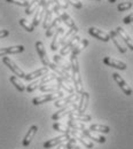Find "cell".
I'll return each instance as SVG.
<instances>
[{
	"mask_svg": "<svg viewBox=\"0 0 133 149\" xmlns=\"http://www.w3.org/2000/svg\"><path fill=\"white\" fill-rule=\"evenodd\" d=\"M70 67L72 70V74H71V80L75 85V91L77 94H81L84 92L83 90V81H81V77H80V72H79V64H78V60L77 56H70Z\"/></svg>",
	"mask_w": 133,
	"mask_h": 149,
	"instance_id": "6da1fadb",
	"label": "cell"
},
{
	"mask_svg": "<svg viewBox=\"0 0 133 149\" xmlns=\"http://www.w3.org/2000/svg\"><path fill=\"white\" fill-rule=\"evenodd\" d=\"M64 96V92L62 91H56V92H53V93L49 94H45V95H41V96H37L32 100V103L35 106H38V104H42V103H46L48 101H54L57 99H61Z\"/></svg>",
	"mask_w": 133,
	"mask_h": 149,
	"instance_id": "7a4b0ae2",
	"label": "cell"
},
{
	"mask_svg": "<svg viewBox=\"0 0 133 149\" xmlns=\"http://www.w3.org/2000/svg\"><path fill=\"white\" fill-rule=\"evenodd\" d=\"M52 10H53L57 16L61 19V21H63V22H64V23H65L70 29H71V28H77L76 24H75V21L71 19V17H70L65 12H63L61 8H58L56 5H54V7L52 8Z\"/></svg>",
	"mask_w": 133,
	"mask_h": 149,
	"instance_id": "3957f363",
	"label": "cell"
},
{
	"mask_svg": "<svg viewBox=\"0 0 133 149\" xmlns=\"http://www.w3.org/2000/svg\"><path fill=\"white\" fill-rule=\"evenodd\" d=\"M79 99V95L77 93H71L69 96H65V97H61V99H57L55 100V107L56 108H62V107H65L68 104H71V103H75L77 100Z\"/></svg>",
	"mask_w": 133,
	"mask_h": 149,
	"instance_id": "277c9868",
	"label": "cell"
},
{
	"mask_svg": "<svg viewBox=\"0 0 133 149\" xmlns=\"http://www.w3.org/2000/svg\"><path fill=\"white\" fill-rule=\"evenodd\" d=\"M77 107H78V104H77L76 102H75V103H71V104H68V106H65L63 109H61L60 111L55 112V113L52 116V119L58 120V119H61L62 117H64V116H67V115H69V113H71V112H75L77 110Z\"/></svg>",
	"mask_w": 133,
	"mask_h": 149,
	"instance_id": "5b68a950",
	"label": "cell"
},
{
	"mask_svg": "<svg viewBox=\"0 0 133 149\" xmlns=\"http://www.w3.org/2000/svg\"><path fill=\"white\" fill-rule=\"evenodd\" d=\"M2 62L15 74V76H17L19 78H24L25 77V74H24V71L22 70V69H19V67L16 65V63L13 61V60H10L9 57H5V56H2Z\"/></svg>",
	"mask_w": 133,
	"mask_h": 149,
	"instance_id": "8992f818",
	"label": "cell"
},
{
	"mask_svg": "<svg viewBox=\"0 0 133 149\" xmlns=\"http://www.w3.org/2000/svg\"><path fill=\"white\" fill-rule=\"evenodd\" d=\"M80 41V37L79 36H75V37H72L69 41H67L64 45H63V47H62V49H61V55L64 56L67 55L68 53H70L75 47H76V45Z\"/></svg>",
	"mask_w": 133,
	"mask_h": 149,
	"instance_id": "52a82bcc",
	"label": "cell"
},
{
	"mask_svg": "<svg viewBox=\"0 0 133 149\" xmlns=\"http://www.w3.org/2000/svg\"><path fill=\"white\" fill-rule=\"evenodd\" d=\"M113 77H114L115 81L118 84V86L120 87V90L126 94V95H132V88L130 87V85H127V83L120 77V74H118L117 72H114L113 74Z\"/></svg>",
	"mask_w": 133,
	"mask_h": 149,
	"instance_id": "ba28073f",
	"label": "cell"
},
{
	"mask_svg": "<svg viewBox=\"0 0 133 149\" xmlns=\"http://www.w3.org/2000/svg\"><path fill=\"white\" fill-rule=\"evenodd\" d=\"M103 63L111 67V68H116V69H119V70H125L126 69V64L122 61H118L116 58H113V57H109V56H106L103 58Z\"/></svg>",
	"mask_w": 133,
	"mask_h": 149,
	"instance_id": "9c48e42d",
	"label": "cell"
},
{
	"mask_svg": "<svg viewBox=\"0 0 133 149\" xmlns=\"http://www.w3.org/2000/svg\"><path fill=\"white\" fill-rule=\"evenodd\" d=\"M36 48H37V52H38V55L42 62L44 65L48 67V64L51 63L49 58L47 57V54H46V51H45V47H44V44L41 41H37L36 42Z\"/></svg>",
	"mask_w": 133,
	"mask_h": 149,
	"instance_id": "30bf717a",
	"label": "cell"
},
{
	"mask_svg": "<svg viewBox=\"0 0 133 149\" xmlns=\"http://www.w3.org/2000/svg\"><path fill=\"white\" fill-rule=\"evenodd\" d=\"M88 33H90L91 36L95 37L96 39H99V40L104 41V42H108V41L110 40V38H109V35H108V33L103 32L102 30H99L97 28H93V26L90 28V29H88Z\"/></svg>",
	"mask_w": 133,
	"mask_h": 149,
	"instance_id": "8fae6325",
	"label": "cell"
},
{
	"mask_svg": "<svg viewBox=\"0 0 133 149\" xmlns=\"http://www.w3.org/2000/svg\"><path fill=\"white\" fill-rule=\"evenodd\" d=\"M81 131H83V134H84L85 136H87L90 140L96 141V142H99V143H104V142H106V138L102 136V135H100V134L96 133V132L87 130V129H84V130H81Z\"/></svg>",
	"mask_w": 133,
	"mask_h": 149,
	"instance_id": "7c38bea8",
	"label": "cell"
},
{
	"mask_svg": "<svg viewBox=\"0 0 133 149\" xmlns=\"http://www.w3.org/2000/svg\"><path fill=\"white\" fill-rule=\"evenodd\" d=\"M88 100H90V94L87 92H83L80 95V101L78 103V107H77V112L79 113H84L86 108H87V104H88Z\"/></svg>",
	"mask_w": 133,
	"mask_h": 149,
	"instance_id": "4fadbf2b",
	"label": "cell"
},
{
	"mask_svg": "<svg viewBox=\"0 0 133 149\" xmlns=\"http://www.w3.org/2000/svg\"><path fill=\"white\" fill-rule=\"evenodd\" d=\"M116 33L119 36V38H120V39H123V41L126 44V46H127V47H130V49L132 51V49H133L132 39H131V37H130V36L126 33V31H125L123 28L118 26V28L116 29Z\"/></svg>",
	"mask_w": 133,
	"mask_h": 149,
	"instance_id": "5bb4252c",
	"label": "cell"
},
{
	"mask_svg": "<svg viewBox=\"0 0 133 149\" xmlns=\"http://www.w3.org/2000/svg\"><path fill=\"white\" fill-rule=\"evenodd\" d=\"M23 51H24V46H22V45L0 48V56H5L7 54H17V53H22Z\"/></svg>",
	"mask_w": 133,
	"mask_h": 149,
	"instance_id": "9a60e30c",
	"label": "cell"
},
{
	"mask_svg": "<svg viewBox=\"0 0 133 149\" xmlns=\"http://www.w3.org/2000/svg\"><path fill=\"white\" fill-rule=\"evenodd\" d=\"M109 38H111V40L115 42V45H116L117 49H118L120 53H126V47L124 46V44L122 42L120 38H119V36L116 33V31H115V30L110 31V33H109Z\"/></svg>",
	"mask_w": 133,
	"mask_h": 149,
	"instance_id": "2e32d148",
	"label": "cell"
},
{
	"mask_svg": "<svg viewBox=\"0 0 133 149\" xmlns=\"http://www.w3.org/2000/svg\"><path fill=\"white\" fill-rule=\"evenodd\" d=\"M65 140H67V135H65V134L58 135V136L54 138V139L47 140V141H46V142L44 143V148L49 149V148H52V147H55V146H57V145H60V143L64 142Z\"/></svg>",
	"mask_w": 133,
	"mask_h": 149,
	"instance_id": "e0dca14e",
	"label": "cell"
},
{
	"mask_svg": "<svg viewBox=\"0 0 133 149\" xmlns=\"http://www.w3.org/2000/svg\"><path fill=\"white\" fill-rule=\"evenodd\" d=\"M38 132V126L37 125H32L29 131H28V133L25 134V136H24V139H23V146L24 147H28L30 143H31V141H32V139H33V136L36 135V133Z\"/></svg>",
	"mask_w": 133,
	"mask_h": 149,
	"instance_id": "ac0fdd59",
	"label": "cell"
},
{
	"mask_svg": "<svg viewBox=\"0 0 133 149\" xmlns=\"http://www.w3.org/2000/svg\"><path fill=\"white\" fill-rule=\"evenodd\" d=\"M56 81H57V87H58V90H60V88H63V90H65V92H69L70 94L75 92L74 86H72L71 83H69L68 80H65V79H63V78H60V77L57 76Z\"/></svg>",
	"mask_w": 133,
	"mask_h": 149,
	"instance_id": "d6986e66",
	"label": "cell"
},
{
	"mask_svg": "<svg viewBox=\"0 0 133 149\" xmlns=\"http://www.w3.org/2000/svg\"><path fill=\"white\" fill-rule=\"evenodd\" d=\"M47 72H48L47 67H42V68H40V69H38V70L33 71V72H30V74H25L24 79H25V80H28V81H31V80H33V79H36V78L40 77V76L46 74Z\"/></svg>",
	"mask_w": 133,
	"mask_h": 149,
	"instance_id": "ffe728a7",
	"label": "cell"
},
{
	"mask_svg": "<svg viewBox=\"0 0 133 149\" xmlns=\"http://www.w3.org/2000/svg\"><path fill=\"white\" fill-rule=\"evenodd\" d=\"M69 119L70 120H78V122H90L92 119L91 115L86 113H79V112H71L69 113Z\"/></svg>",
	"mask_w": 133,
	"mask_h": 149,
	"instance_id": "44dd1931",
	"label": "cell"
},
{
	"mask_svg": "<svg viewBox=\"0 0 133 149\" xmlns=\"http://www.w3.org/2000/svg\"><path fill=\"white\" fill-rule=\"evenodd\" d=\"M54 63L58 65L61 69H63V70H65V71H70L71 70V67H70V64L62 57L61 55H54Z\"/></svg>",
	"mask_w": 133,
	"mask_h": 149,
	"instance_id": "7402d4cb",
	"label": "cell"
},
{
	"mask_svg": "<svg viewBox=\"0 0 133 149\" xmlns=\"http://www.w3.org/2000/svg\"><path fill=\"white\" fill-rule=\"evenodd\" d=\"M63 32H64V29H63V28H58L56 30V32H55V35H54V39L52 40V44H51V49H52V51H56L57 48H58L60 37L63 35Z\"/></svg>",
	"mask_w": 133,
	"mask_h": 149,
	"instance_id": "603a6c76",
	"label": "cell"
},
{
	"mask_svg": "<svg viewBox=\"0 0 133 149\" xmlns=\"http://www.w3.org/2000/svg\"><path fill=\"white\" fill-rule=\"evenodd\" d=\"M60 22H61V19L58 16H56L53 21H51V23L46 28V37H51L53 35V32L55 31V29H56L57 25L60 24Z\"/></svg>",
	"mask_w": 133,
	"mask_h": 149,
	"instance_id": "cb8c5ba5",
	"label": "cell"
},
{
	"mask_svg": "<svg viewBox=\"0 0 133 149\" xmlns=\"http://www.w3.org/2000/svg\"><path fill=\"white\" fill-rule=\"evenodd\" d=\"M87 45H88V40L87 39H83V40H80L78 44L76 45V47L71 51V55L72 56H77V54H79L81 51H84L86 47H87Z\"/></svg>",
	"mask_w": 133,
	"mask_h": 149,
	"instance_id": "d4e9b609",
	"label": "cell"
},
{
	"mask_svg": "<svg viewBox=\"0 0 133 149\" xmlns=\"http://www.w3.org/2000/svg\"><path fill=\"white\" fill-rule=\"evenodd\" d=\"M77 32H78V28H71V29H70V30H69V31H68V32H67V33H65L63 37L60 39L58 46H60V45H64L67 41H69L71 38L75 37Z\"/></svg>",
	"mask_w": 133,
	"mask_h": 149,
	"instance_id": "484cf974",
	"label": "cell"
},
{
	"mask_svg": "<svg viewBox=\"0 0 133 149\" xmlns=\"http://www.w3.org/2000/svg\"><path fill=\"white\" fill-rule=\"evenodd\" d=\"M88 130L93 131V132H97V133H109L110 132L109 126L102 125V124H92Z\"/></svg>",
	"mask_w": 133,
	"mask_h": 149,
	"instance_id": "4316f807",
	"label": "cell"
},
{
	"mask_svg": "<svg viewBox=\"0 0 133 149\" xmlns=\"http://www.w3.org/2000/svg\"><path fill=\"white\" fill-rule=\"evenodd\" d=\"M68 127H71L72 130H77V131H81L85 127V124L83 122H78V120H68Z\"/></svg>",
	"mask_w": 133,
	"mask_h": 149,
	"instance_id": "83f0119b",
	"label": "cell"
},
{
	"mask_svg": "<svg viewBox=\"0 0 133 149\" xmlns=\"http://www.w3.org/2000/svg\"><path fill=\"white\" fill-rule=\"evenodd\" d=\"M9 80H10V83L16 87V90H17V91H19V92H24L25 87H24V85L19 81V79H17V77H16V76H10V77H9Z\"/></svg>",
	"mask_w": 133,
	"mask_h": 149,
	"instance_id": "f1b7e54d",
	"label": "cell"
},
{
	"mask_svg": "<svg viewBox=\"0 0 133 149\" xmlns=\"http://www.w3.org/2000/svg\"><path fill=\"white\" fill-rule=\"evenodd\" d=\"M56 74H44L42 76V78L39 80V85H44V84H47V83H51V81H53V80H55L56 79Z\"/></svg>",
	"mask_w": 133,
	"mask_h": 149,
	"instance_id": "f546056e",
	"label": "cell"
},
{
	"mask_svg": "<svg viewBox=\"0 0 133 149\" xmlns=\"http://www.w3.org/2000/svg\"><path fill=\"white\" fill-rule=\"evenodd\" d=\"M53 129L55 131H58V132H62V133H64L67 136L70 134V132L71 130L68 127V126H65V125H62V124H60V123H54L53 124Z\"/></svg>",
	"mask_w": 133,
	"mask_h": 149,
	"instance_id": "4dcf8cb0",
	"label": "cell"
},
{
	"mask_svg": "<svg viewBox=\"0 0 133 149\" xmlns=\"http://www.w3.org/2000/svg\"><path fill=\"white\" fill-rule=\"evenodd\" d=\"M38 3H39V0H32L31 2H29L28 7L25 8V14L26 15H30L32 14L33 12H36L37 7H38Z\"/></svg>",
	"mask_w": 133,
	"mask_h": 149,
	"instance_id": "1f68e13d",
	"label": "cell"
},
{
	"mask_svg": "<svg viewBox=\"0 0 133 149\" xmlns=\"http://www.w3.org/2000/svg\"><path fill=\"white\" fill-rule=\"evenodd\" d=\"M52 14H53V10L51 8H47L46 12H45V17H44V23H42V26L46 29L48 26V24L51 23L52 21Z\"/></svg>",
	"mask_w": 133,
	"mask_h": 149,
	"instance_id": "d6a6232c",
	"label": "cell"
},
{
	"mask_svg": "<svg viewBox=\"0 0 133 149\" xmlns=\"http://www.w3.org/2000/svg\"><path fill=\"white\" fill-rule=\"evenodd\" d=\"M47 84H48V83H47ZM40 91H41V92H51V93H53V92L58 91V87H57V85H54V84L41 85V86H40Z\"/></svg>",
	"mask_w": 133,
	"mask_h": 149,
	"instance_id": "836d02e7",
	"label": "cell"
},
{
	"mask_svg": "<svg viewBox=\"0 0 133 149\" xmlns=\"http://www.w3.org/2000/svg\"><path fill=\"white\" fill-rule=\"evenodd\" d=\"M19 24L28 31V32H32L33 30H35V26L31 24V23H29L26 19H19Z\"/></svg>",
	"mask_w": 133,
	"mask_h": 149,
	"instance_id": "e575fe53",
	"label": "cell"
},
{
	"mask_svg": "<svg viewBox=\"0 0 133 149\" xmlns=\"http://www.w3.org/2000/svg\"><path fill=\"white\" fill-rule=\"evenodd\" d=\"M132 8V2L131 1H125V2H120L118 6H117V9L119 12H124V10H127Z\"/></svg>",
	"mask_w": 133,
	"mask_h": 149,
	"instance_id": "d590c367",
	"label": "cell"
},
{
	"mask_svg": "<svg viewBox=\"0 0 133 149\" xmlns=\"http://www.w3.org/2000/svg\"><path fill=\"white\" fill-rule=\"evenodd\" d=\"M76 142H77V140L75 138L68 139V140H67V143H64V145H65V149H74L76 147Z\"/></svg>",
	"mask_w": 133,
	"mask_h": 149,
	"instance_id": "8d00e7d4",
	"label": "cell"
},
{
	"mask_svg": "<svg viewBox=\"0 0 133 149\" xmlns=\"http://www.w3.org/2000/svg\"><path fill=\"white\" fill-rule=\"evenodd\" d=\"M7 2L15 3V5H19V6H22V7H28V5H29L28 0H7Z\"/></svg>",
	"mask_w": 133,
	"mask_h": 149,
	"instance_id": "74e56055",
	"label": "cell"
},
{
	"mask_svg": "<svg viewBox=\"0 0 133 149\" xmlns=\"http://www.w3.org/2000/svg\"><path fill=\"white\" fill-rule=\"evenodd\" d=\"M38 86H39V80H36V81H33V83L29 84V85H28V87H26L25 90H26V91L30 93V92H33V91H35V90H36Z\"/></svg>",
	"mask_w": 133,
	"mask_h": 149,
	"instance_id": "f35d334b",
	"label": "cell"
},
{
	"mask_svg": "<svg viewBox=\"0 0 133 149\" xmlns=\"http://www.w3.org/2000/svg\"><path fill=\"white\" fill-rule=\"evenodd\" d=\"M53 2H55V5L61 9H67L68 8V3L64 0H53Z\"/></svg>",
	"mask_w": 133,
	"mask_h": 149,
	"instance_id": "ab89813d",
	"label": "cell"
},
{
	"mask_svg": "<svg viewBox=\"0 0 133 149\" xmlns=\"http://www.w3.org/2000/svg\"><path fill=\"white\" fill-rule=\"evenodd\" d=\"M132 19H133V14H130L129 16H126L125 19H123V22L125 24H130V23H132Z\"/></svg>",
	"mask_w": 133,
	"mask_h": 149,
	"instance_id": "60d3db41",
	"label": "cell"
},
{
	"mask_svg": "<svg viewBox=\"0 0 133 149\" xmlns=\"http://www.w3.org/2000/svg\"><path fill=\"white\" fill-rule=\"evenodd\" d=\"M9 36V31L8 30H0V39Z\"/></svg>",
	"mask_w": 133,
	"mask_h": 149,
	"instance_id": "b9f144b4",
	"label": "cell"
},
{
	"mask_svg": "<svg viewBox=\"0 0 133 149\" xmlns=\"http://www.w3.org/2000/svg\"><path fill=\"white\" fill-rule=\"evenodd\" d=\"M57 149H65V145L64 143H60V146L57 147Z\"/></svg>",
	"mask_w": 133,
	"mask_h": 149,
	"instance_id": "7bdbcfd3",
	"label": "cell"
},
{
	"mask_svg": "<svg viewBox=\"0 0 133 149\" xmlns=\"http://www.w3.org/2000/svg\"><path fill=\"white\" fill-rule=\"evenodd\" d=\"M109 2H111V3H114V2H116V0H108Z\"/></svg>",
	"mask_w": 133,
	"mask_h": 149,
	"instance_id": "ee69618b",
	"label": "cell"
},
{
	"mask_svg": "<svg viewBox=\"0 0 133 149\" xmlns=\"http://www.w3.org/2000/svg\"><path fill=\"white\" fill-rule=\"evenodd\" d=\"M74 149H80V147H78V146H76V147H75Z\"/></svg>",
	"mask_w": 133,
	"mask_h": 149,
	"instance_id": "f6af8a7d",
	"label": "cell"
},
{
	"mask_svg": "<svg viewBox=\"0 0 133 149\" xmlns=\"http://www.w3.org/2000/svg\"><path fill=\"white\" fill-rule=\"evenodd\" d=\"M95 1H99V0H95Z\"/></svg>",
	"mask_w": 133,
	"mask_h": 149,
	"instance_id": "bcb514c9",
	"label": "cell"
}]
</instances>
